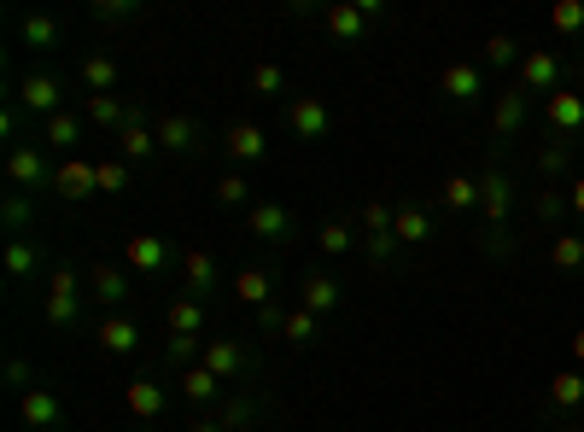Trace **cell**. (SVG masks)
I'll return each instance as SVG.
<instances>
[{
	"label": "cell",
	"instance_id": "db71d44e",
	"mask_svg": "<svg viewBox=\"0 0 584 432\" xmlns=\"http://www.w3.org/2000/svg\"><path fill=\"white\" fill-rule=\"evenodd\" d=\"M573 368H584V327H573Z\"/></svg>",
	"mask_w": 584,
	"mask_h": 432
},
{
	"label": "cell",
	"instance_id": "4dcf8cb0",
	"mask_svg": "<svg viewBox=\"0 0 584 432\" xmlns=\"http://www.w3.org/2000/svg\"><path fill=\"white\" fill-rule=\"evenodd\" d=\"M479 59H486V65L491 71H520V59H526V48H520V41L514 35H486V48H479Z\"/></svg>",
	"mask_w": 584,
	"mask_h": 432
},
{
	"label": "cell",
	"instance_id": "1f68e13d",
	"mask_svg": "<svg viewBox=\"0 0 584 432\" xmlns=\"http://www.w3.org/2000/svg\"><path fill=\"white\" fill-rule=\"evenodd\" d=\"M18 35H24L35 53H53V48H59V18H48V12H30L24 24H18Z\"/></svg>",
	"mask_w": 584,
	"mask_h": 432
},
{
	"label": "cell",
	"instance_id": "8fae6325",
	"mask_svg": "<svg viewBox=\"0 0 584 432\" xmlns=\"http://www.w3.org/2000/svg\"><path fill=\"white\" fill-rule=\"evenodd\" d=\"M340 298H345L340 275H322V270H310V275H304V286H299V310H310V316L340 310Z\"/></svg>",
	"mask_w": 584,
	"mask_h": 432
},
{
	"label": "cell",
	"instance_id": "83f0119b",
	"mask_svg": "<svg viewBox=\"0 0 584 432\" xmlns=\"http://www.w3.org/2000/svg\"><path fill=\"white\" fill-rule=\"evenodd\" d=\"M35 270H41V245H35L30 234H12V240H7V275H12V281H30Z\"/></svg>",
	"mask_w": 584,
	"mask_h": 432
},
{
	"label": "cell",
	"instance_id": "60d3db41",
	"mask_svg": "<svg viewBox=\"0 0 584 432\" xmlns=\"http://www.w3.org/2000/svg\"><path fill=\"white\" fill-rule=\"evenodd\" d=\"M129 170H135V164L106 158V164H100V193H129Z\"/></svg>",
	"mask_w": 584,
	"mask_h": 432
},
{
	"label": "cell",
	"instance_id": "cb8c5ba5",
	"mask_svg": "<svg viewBox=\"0 0 584 432\" xmlns=\"http://www.w3.org/2000/svg\"><path fill=\"white\" fill-rule=\"evenodd\" d=\"M176 386H181V398L194 403V409H205V403H211V398L222 392V380H217V375H211V368H205V362L181 368V375H176Z\"/></svg>",
	"mask_w": 584,
	"mask_h": 432
},
{
	"label": "cell",
	"instance_id": "5bb4252c",
	"mask_svg": "<svg viewBox=\"0 0 584 432\" xmlns=\"http://www.w3.org/2000/svg\"><path fill=\"white\" fill-rule=\"evenodd\" d=\"M129 270L135 275H164L170 270V240L164 234H129Z\"/></svg>",
	"mask_w": 584,
	"mask_h": 432
},
{
	"label": "cell",
	"instance_id": "5b68a950",
	"mask_svg": "<svg viewBox=\"0 0 584 432\" xmlns=\"http://www.w3.org/2000/svg\"><path fill=\"white\" fill-rule=\"evenodd\" d=\"M544 123H550L555 140H567V147H573V140L584 135V94H578V88L550 94V99H544Z\"/></svg>",
	"mask_w": 584,
	"mask_h": 432
},
{
	"label": "cell",
	"instance_id": "e0dca14e",
	"mask_svg": "<svg viewBox=\"0 0 584 432\" xmlns=\"http://www.w3.org/2000/svg\"><path fill=\"white\" fill-rule=\"evenodd\" d=\"M544 403L555 409V415H578L584 409V368H561V375H550Z\"/></svg>",
	"mask_w": 584,
	"mask_h": 432
},
{
	"label": "cell",
	"instance_id": "6da1fadb",
	"mask_svg": "<svg viewBox=\"0 0 584 432\" xmlns=\"http://www.w3.org/2000/svg\"><path fill=\"white\" fill-rule=\"evenodd\" d=\"M509 211H514V176L503 164H491L479 176V222H486V234H509Z\"/></svg>",
	"mask_w": 584,
	"mask_h": 432
},
{
	"label": "cell",
	"instance_id": "44dd1931",
	"mask_svg": "<svg viewBox=\"0 0 584 432\" xmlns=\"http://www.w3.org/2000/svg\"><path fill=\"white\" fill-rule=\"evenodd\" d=\"M135 117H140V106H129L123 94H88V123H100V129H123Z\"/></svg>",
	"mask_w": 584,
	"mask_h": 432
},
{
	"label": "cell",
	"instance_id": "d6a6232c",
	"mask_svg": "<svg viewBox=\"0 0 584 432\" xmlns=\"http://www.w3.org/2000/svg\"><path fill=\"white\" fill-rule=\"evenodd\" d=\"M88 286H94V298H100V304H123V298H129V275L112 270V263H100V270L88 275Z\"/></svg>",
	"mask_w": 584,
	"mask_h": 432
},
{
	"label": "cell",
	"instance_id": "b9f144b4",
	"mask_svg": "<svg viewBox=\"0 0 584 432\" xmlns=\"http://www.w3.org/2000/svg\"><path fill=\"white\" fill-rule=\"evenodd\" d=\"M252 199V181H246L240 170H228L222 181H217V204H246Z\"/></svg>",
	"mask_w": 584,
	"mask_h": 432
},
{
	"label": "cell",
	"instance_id": "9f6ffc18",
	"mask_svg": "<svg viewBox=\"0 0 584 432\" xmlns=\"http://www.w3.org/2000/svg\"><path fill=\"white\" fill-rule=\"evenodd\" d=\"M578 94H584V65H578Z\"/></svg>",
	"mask_w": 584,
	"mask_h": 432
},
{
	"label": "cell",
	"instance_id": "f907efd6",
	"mask_svg": "<svg viewBox=\"0 0 584 432\" xmlns=\"http://www.w3.org/2000/svg\"><path fill=\"white\" fill-rule=\"evenodd\" d=\"M140 7H135V0H100V7H94V18H106V24H123V18H135Z\"/></svg>",
	"mask_w": 584,
	"mask_h": 432
},
{
	"label": "cell",
	"instance_id": "8d00e7d4",
	"mask_svg": "<svg viewBox=\"0 0 584 432\" xmlns=\"http://www.w3.org/2000/svg\"><path fill=\"white\" fill-rule=\"evenodd\" d=\"M550 30L578 41L584 35V0H555V7H550Z\"/></svg>",
	"mask_w": 584,
	"mask_h": 432
},
{
	"label": "cell",
	"instance_id": "681fc988",
	"mask_svg": "<svg viewBox=\"0 0 584 432\" xmlns=\"http://www.w3.org/2000/svg\"><path fill=\"white\" fill-rule=\"evenodd\" d=\"M246 415H252V403H234V409H228V415H222V421H199L194 432H234V426H240Z\"/></svg>",
	"mask_w": 584,
	"mask_h": 432
},
{
	"label": "cell",
	"instance_id": "74e56055",
	"mask_svg": "<svg viewBox=\"0 0 584 432\" xmlns=\"http://www.w3.org/2000/svg\"><path fill=\"white\" fill-rule=\"evenodd\" d=\"M316 334H322V316H310V310H292L281 322V339H292V345H310Z\"/></svg>",
	"mask_w": 584,
	"mask_h": 432
},
{
	"label": "cell",
	"instance_id": "7402d4cb",
	"mask_svg": "<svg viewBox=\"0 0 584 432\" xmlns=\"http://www.w3.org/2000/svg\"><path fill=\"white\" fill-rule=\"evenodd\" d=\"M76 76H82V88H88V94H117V59L112 53H82Z\"/></svg>",
	"mask_w": 584,
	"mask_h": 432
},
{
	"label": "cell",
	"instance_id": "2e32d148",
	"mask_svg": "<svg viewBox=\"0 0 584 432\" xmlns=\"http://www.w3.org/2000/svg\"><path fill=\"white\" fill-rule=\"evenodd\" d=\"M123 403H129V415H135V421H158L164 409H170V392H164L158 380L135 375V380H129V392H123Z\"/></svg>",
	"mask_w": 584,
	"mask_h": 432
},
{
	"label": "cell",
	"instance_id": "e575fe53",
	"mask_svg": "<svg viewBox=\"0 0 584 432\" xmlns=\"http://www.w3.org/2000/svg\"><path fill=\"white\" fill-rule=\"evenodd\" d=\"M234 293L252 304V310H263V304H275V298H269V293H275V281H269L263 270H240L234 275Z\"/></svg>",
	"mask_w": 584,
	"mask_h": 432
},
{
	"label": "cell",
	"instance_id": "d590c367",
	"mask_svg": "<svg viewBox=\"0 0 584 432\" xmlns=\"http://www.w3.org/2000/svg\"><path fill=\"white\" fill-rule=\"evenodd\" d=\"M199 327H205V304L199 298H170V334L199 339Z\"/></svg>",
	"mask_w": 584,
	"mask_h": 432
},
{
	"label": "cell",
	"instance_id": "52a82bcc",
	"mask_svg": "<svg viewBox=\"0 0 584 432\" xmlns=\"http://www.w3.org/2000/svg\"><path fill=\"white\" fill-rule=\"evenodd\" d=\"M438 88H445L450 106H479V99H486V71L468 65V59H456V65L438 71Z\"/></svg>",
	"mask_w": 584,
	"mask_h": 432
},
{
	"label": "cell",
	"instance_id": "f35d334b",
	"mask_svg": "<svg viewBox=\"0 0 584 432\" xmlns=\"http://www.w3.org/2000/svg\"><path fill=\"white\" fill-rule=\"evenodd\" d=\"M532 211H538V222H550V229H555V222H561V217H567V211H573V204H567V193H555V188H538V199H532Z\"/></svg>",
	"mask_w": 584,
	"mask_h": 432
},
{
	"label": "cell",
	"instance_id": "f6af8a7d",
	"mask_svg": "<svg viewBox=\"0 0 584 432\" xmlns=\"http://www.w3.org/2000/svg\"><path fill=\"white\" fill-rule=\"evenodd\" d=\"M252 88L269 99V94H281L286 88V76H281V65H269V59H263V65H252Z\"/></svg>",
	"mask_w": 584,
	"mask_h": 432
},
{
	"label": "cell",
	"instance_id": "ac0fdd59",
	"mask_svg": "<svg viewBox=\"0 0 584 432\" xmlns=\"http://www.w3.org/2000/svg\"><path fill=\"white\" fill-rule=\"evenodd\" d=\"M181 281H187V298H205L222 286V270L211 252H181Z\"/></svg>",
	"mask_w": 584,
	"mask_h": 432
},
{
	"label": "cell",
	"instance_id": "ffe728a7",
	"mask_svg": "<svg viewBox=\"0 0 584 432\" xmlns=\"http://www.w3.org/2000/svg\"><path fill=\"white\" fill-rule=\"evenodd\" d=\"M153 152H158V129H146L140 117L117 129V158H123V164H146Z\"/></svg>",
	"mask_w": 584,
	"mask_h": 432
},
{
	"label": "cell",
	"instance_id": "30bf717a",
	"mask_svg": "<svg viewBox=\"0 0 584 432\" xmlns=\"http://www.w3.org/2000/svg\"><path fill=\"white\" fill-rule=\"evenodd\" d=\"M18 415H24V426H30V432H53L59 421H65V409H59L53 386H30V392L18 398Z\"/></svg>",
	"mask_w": 584,
	"mask_h": 432
},
{
	"label": "cell",
	"instance_id": "7c38bea8",
	"mask_svg": "<svg viewBox=\"0 0 584 432\" xmlns=\"http://www.w3.org/2000/svg\"><path fill=\"white\" fill-rule=\"evenodd\" d=\"M53 193L59 199H88V193H100V164H88V158H71V164H59V176H53Z\"/></svg>",
	"mask_w": 584,
	"mask_h": 432
},
{
	"label": "cell",
	"instance_id": "d4e9b609",
	"mask_svg": "<svg viewBox=\"0 0 584 432\" xmlns=\"http://www.w3.org/2000/svg\"><path fill=\"white\" fill-rule=\"evenodd\" d=\"M550 263H555L561 275H578V270H584V229L550 234Z\"/></svg>",
	"mask_w": 584,
	"mask_h": 432
},
{
	"label": "cell",
	"instance_id": "836d02e7",
	"mask_svg": "<svg viewBox=\"0 0 584 432\" xmlns=\"http://www.w3.org/2000/svg\"><path fill=\"white\" fill-rule=\"evenodd\" d=\"M567 170H573V147H567V140H550V147H538V176H544L550 188H555V181L567 176Z\"/></svg>",
	"mask_w": 584,
	"mask_h": 432
},
{
	"label": "cell",
	"instance_id": "c3c4849f",
	"mask_svg": "<svg viewBox=\"0 0 584 432\" xmlns=\"http://www.w3.org/2000/svg\"><path fill=\"white\" fill-rule=\"evenodd\" d=\"M48 322H53V327L82 322V298H48Z\"/></svg>",
	"mask_w": 584,
	"mask_h": 432
},
{
	"label": "cell",
	"instance_id": "7bdbcfd3",
	"mask_svg": "<svg viewBox=\"0 0 584 432\" xmlns=\"http://www.w3.org/2000/svg\"><path fill=\"white\" fill-rule=\"evenodd\" d=\"M7 386H12L18 398H24L30 386H41V380H35V368H30V357H7Z\"/></svg>",
	"mask_w": 584,
	"mask_h": 432
},
{
	"label": "cell",
	"instance_id": "277c9868",
	"mask_svg": "<svg viewBox=\"0 0 584 432\" xmlns=\"http://www.w3.org/2000/svg\"><path fill=\"white\" fill-rule=\"evenodd\" d=\"M18 106H24L30 117H59L65 112V88H59V76H48V71H30L24 82H18Z\"/></svg>",
	"mask_w": 584,
	"mask_h": 432
},
{
	"label": "cell",
	"instance_id": "f5cc1de1",
	"mask_svg": "<svg viewBox=\"0 0 584 432\" xmlns=\"http://www.w3.org/2000/svg\"><path fill=\"white\" fill-rule=\"evenodd\" d=\"M281 322H286V316L275 310V304H263V310H258V327H275V334H281Z\"/></svg>",
	"mask_w": 584,
	"mask_h": 432
},
{
	"label": "cell",
	"instance_id": "8992f818",
	"mask_svg": "<svg viewBox=\"0 0 584 432\" xmlns=\"http://www.w3.org/2000/svg\"><path fill=\"white\" fill-rule=\"evenodd\" d=\"M520 88H526L532 99L538 94H561V59L550 48H526V59H520Z\"/></svg>",
	"mask_w": 584,
	"mask_h": 432
},
{
	"label": "cell",
	"instance_id": "3957f363",
	"mask_svg": "<svg viewBox=\"0 0 584 432\" xmlns=\"http://www.w3.org/2000/svg\"><path fill=\"white\" fill-rule=\"evenodd\" d=\"M380 12H386L380 0H340V7H327V12H322V30H327L333 41H363L368 24H374Z\"/></svg>",
	"mask_w": 584,
	"mask_h": 432
},
{
	"label": "cell",
	"instance_id": "ee69618b",
	"mask_svg": "<svg viewBox=\"0 0 584 432\" xmlns=\"http://www.w3.org/2000/svg\"><path fill=\"white\" fill-rule=\"evenodd\" d=\"M164 351H170V362L176 368H194L205 351H199V339H187V334H170V345H164Z\"/></svg>",
	"mask_w": 584,
	"mask_h": 432
},
{
	"label": "cell",
	"instance_id": "ab89813d",
	"mask_svg": "<svg viewBox=\"0 0 584 432\" xmlns=\"http://www.w3.org/2000/svg\"><path fill=\"white\" fill-rule=\"evenodd\" d=\"M316 245H322L327 257H345V252H351V222H322V229H316Z\"/></svg>",
	"mask_w": 584,
	"mask_h": 432
},
{
	"label": "cell",
	"instance_id": "9a60e30c",
	"mask_svg": "<svg viewBox=\"0 0 584 432\" xmlns=\"http://www.w3.org/2000/svg\"><path fill=\"white\" fill-rule=\"evenodd\" d=\"M246 234L281 245V240L292 234V211H286V204H275V199H269V204H252V211H246Z\"/></svg>",
	"mask_w": 584,
	"mask_h": 432
},
{
	"label": "cell",
	"instance_id": "11a10c76",
	"mask_svg": "<svg viewBox=\"0 0 584 432\" xmlns=\"http://www.w3.org/2000/svg\"><path fill=\"white\" fill-rule=\"evenodd\" d=\"M555 432H584V421H561Z\"/></svg>",
	"mask_w": 584,
	"mask_h": 432
},
{
	"label": "cell",
	"instance_id": "484cf974",
	"mask_svg": "<svg viewBox=\"0 0 584 432\" xmlns=\"http://www.w3.org/2000/svg\"><path fill=\"white\" fill-rule=\"evenodd\" d=\"M392 240L398 245H427L432 240V217L421 204H398V222H392Z\"/></svg>",
	"mask_w": 584,
	"mask_h": 432
},
{
	"label": "cell",
	"instance_id": "7dc6e473",
	"mask_svg": "<svg viewBox=\"0 0 584 432\" xmlns=\"http://www.w3.org/2000/svg\"><path fill=\"white\" fill-rule=\"evenodd\" d=\"M30 199H35V193H18V188H12V199H7V234H24V222H30Z\"/></svg>",
	"mask_w": 584,
	"mask_h": 432
},
{
	"label": "cell",
	"instance_id": "9c48e42d",
	"mask_svg": "<svg viewBox=\"0 0 584 432\" xmlns=\"http://www.w3.org/2000/svg\"><path fill=\"white\" fill-rule=\"evenodd\" d=\"M526 112H532V94L514 82V88H503V94H497V106H491V129L503 135V140H514L520 129H526Z\"/></svg>",
	"mask_w": 584,
	"mask_h": 432
},
{
	"label": "cell",
	"instance_id": "ba28073f",
	"mask_svg": "<svg viewBox=\"0 0 584 432\" xmlns=\"http://www.w3.org/2000/svg\"><path fill=\"white\" fill-rule=\"evenodd\" d=\"M286 129L299 135V140H327V129H333V112L322 106L316 94H299L286 106Z\"/></svg>",
	"mask_w": 584,
	"mask_h": 432
},
{
	"label": "cell",
	"instance_id": "4fadbf2b",
	"mask_svg": "<svg viewBox=\"0 0 584 432\" xmlns=\"http://www.w3.org/2000/svg\"><path fill=\"white\" fill-rule=\"evenodd\" d=\"M94 339H100V351H106V357H135V351H140L135 316H106V322L94 327Z\"/></svg>",
	"mask_w": 584,
	"mask_h": 432
},
{
	"label": "cell",
	"instance_id": "d6986e66",
	"mask_svg": "<svg viewBox=\"0 0 584 432\" xmlns=\"http://www.w3.org/2000/svg\"><path fill=\"white\" fill-rule=\"evenodd\" d=\"M222 152L240 158V164H263L269 158V135L258 129V123H234V129L222 135Z\"/></svg>",
	"mask_w": 584,
	"mask_h": 432
},
{
	"label": "cell",
	"instance_id": "603a6c76",
	"mask_svg": "<svg viewBox=\"0 0 584 432\" xmlns=\"http://www.w3.org/2000/svg\"><path fill=\"white\" fill-rule=\"evenodd\" d=\"M199 362L211 368L217 380H234V375H240V368L252 362V357H246V345H234V339H211V345H205V357H199Z\"/></svg>",
	"mask_w": 584,
	"mask_h": 432
},
{
	"label": "cell",
	"instance_id": "bcb514c9",
	"mask_svg": "<svg viewBox=\"0 0 584 432\" xmlns=\"http://www.w3.org/2000/svg\"><path fill=\"white\" fill-rule=\"evenodd\" d=\"M48 298H82V275L76 270H53L48 275Z\"/></svg>",
	"mask_w": 584,
	"mask_h": 432
},
{
	"label": "cell",
	"instance_id": "816d5d0a",
	"mask_svg": "<svg viewBox=\"0 0 584 432\" xmlns=\"http://www.w3.org/2000/svg\"><path fill=\"white\" fill-rule=\"evenodd\" d=\"M567 204H573V217L584 222V176H573V181H567Z\"/></svg>",
	"mask_w": 584,
	"mask_h": 432
},
{
	"label": "cell",
	"instance_id": "7a4b0ae2",
	"mask_svg": "<svg viewBox=\"0 0 584 432\" xmlns=\"http://www.w3.org/2000/svg\"><path fill=\"white\" fill-rule=\"evenodd\" d=\"M7 176H12L18 193H41V188H53L59 170L48 164V147H41V140H24V147L7 152Z\"/></svg>",
	"mask_w": 584,
	"mask_h": 432
},
{
	"label": "cell",
	"instance_id": "f546056e",
	"mask_svg": "<svg viewBox=\"0 0 584 432\" xmlns=\"http://www.w3.org/2000/svg\"><path fill=\"white\" fill-rule=\"evenodd\" d=\"M438 204L445 211H479V181H468V176H445V188H438Z\"/></svg>",
	"mask_w": 584,
	"mask_h": 432
},
{
	"label": "cell",
	"instance_id": "4316f807",
	"mask_svg": "<svg viewBox=\"0 0 584 432\" xmlns=\"http://www.w3.org/2000/svg\"><path fill=\"white\" fill-rule=\"evenodd\" d=\"M82 140V112H59L41 123V147H53V152H71Z\"/></svg>",
	"mask_w": 584,
	"mask_h": 432
},
{
	"label": "cell",
	"instance_id": "f1b7e54d",
	"mask_svg": "<svg viewBox=\"0 0 584 432\" xmlns=\"http://www.w3.org/2000/svg\"><path fill=\"white\" fill-rule=\"evenodd\" d=\"M158 147L164 152H194L199 147V123L194 117H164L158 123Z\"/></svg>",
	"mask_w": 584,
	"mask_h": 432
}]
</instances>
